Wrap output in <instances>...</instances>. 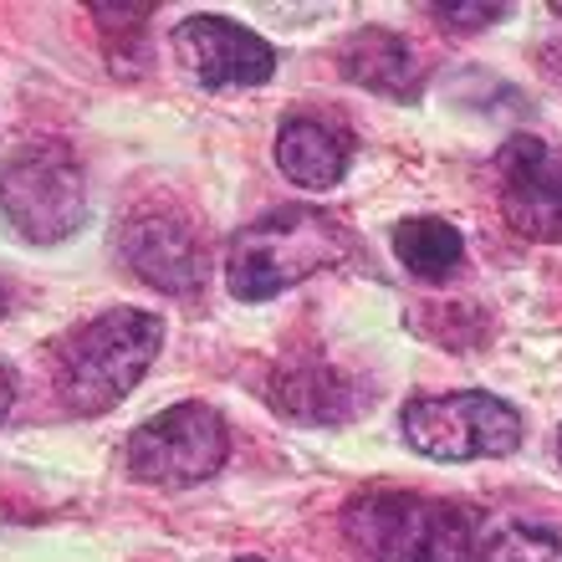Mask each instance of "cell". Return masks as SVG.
Returning a JSON list of instances; mask_svg holds the SVG:
<instances>
[{
	"label": "cell",
	"mask_w": 562,
	"mask_h": 562,
	"mask_svg": "<svg viewBox=\"0 0 562 562\" xmlns=\"http://www.w3.org/2000/svg\"><path fill=\"white\" fill-rule=\"evenodd\" d=\"M342 256H348V236H342V225L333 215L307 205H281L231 236L225 286L240 302H267V296L286 292L296 281L338 267Z\"/></svg>",
	"instance_id": "cell-1"
},
{
	"label": "cell",
	"mask_w": 562,
	"mask_h": 562,
	"mask_svg": "<svg viewBox=\"0 0 562 562\" xmlns=\"http://www.w3.org/2000/svg\"><path fill=\"white\" fill-rule=\"evenodd\" d=\"M475 558L481 562H562V532L542 521H496L481 527L475 537Z\"/></svg>",
	"instance_id": "cell-14"
},
{
	"label": "cell",
	"mask_w": 562,
	"mask_h": 562,
	"mask_svg": "<svg viewBox=\"0 0 562 562\" xmlns=\"http://www.w3.org/2000/svg\"><path fill=\"white\" fill-rule=\"evenodd\" d=\"M0 215L31 246H57L88 221V179L67 148H21L0 164Z\"/></svg>",
	"instance_id": "cell-4"
},
{
	"label": "cell",
	"mask_w": 562,
	"mask_h": 562,
	"mask_svg": "<svg viewBox=\"0 0 562 562\" xmlns=\"http://www.w3.org/2000/svg\"><path fill=\"white\" fill-rule=\"evenodd\" d=\"M502 215L532 240H562V154L532 134L506 138L496 154Z\"/></svg>",
	"instance_id": "cell-7"
},
{
	"label": "cell",
	"mask_w": 562,
	"mask_h": 562,
	"mask_svg": "<svg viewBox=\"0 0 562 562\" xmlns=\"http://www.w3.org/2000/svg\"><path fill=\"white\" fill-rule=\"evenodd\" d=\"M558 465H562V429H558Z\"/></svg>",
	"instance_id": "cell-17"
},
{
	"label": "cell",
	"mask_w": 562,
	"mask_h": 562,
	"mask_svg": "<svg viewBox=\"0 0 562 562\" xmlns=\"http://www.w3.org/2000/svg\"><path fill=\"white\" fill-rule=\"evenodd\" d=\"M342 77H353L358 88L379 92V98H400V103H415L419 98V57L409 52L404 36L384 26H363L348 36L342 46Z\"/></svg>",
	"instance_id": "cell-10"
},
{
	"label": "cell",
	"mask_w": 562,
	"mask_h": 562,
	"mask_svg": "<svg viewBox=\"0 0 562 562\" xmlns=\"http://www.w3.org/2000/svg\"><path fill=\"white\" fill-rule=\"evenodd\" d=\"M342 532L369 562H450L475 552L481 517L440 496L363 491L342 512Z\"/></svg>",
	"instance_id": "cell-2"
},
{
	"label": "cell",
	"mask_w": 562,
	"mask_h": 562,
	"mask_svg": "<svg viewBox=\"0 0 562 562\" xmlns=\"http://www.w3.org/2000/svg\"><path fill=\"white\" fill-rule=\"evenodd\" d=\"M271 404L281 415L302 419V425H338V419L353 415L348 384L327 363H286L271 384Z\"/></svg>",
	"instance_id": "cell-12"
},
{
	"label": "cell",
	"mask_w": 562,
	"mask_h": 562,
	"mask_svg": "<svg viewBox=\"0 0 562 562\" xmlns=\"http://www.w3.org/2000/svg\"><path fill=\"white\" fill-rule=\"evenodd\" d=\"M175 46L200 88H261L277 72V52L267 36L225 15H190L175 31Z\"/></svg>",
	"instance_id": "cell-8"
},
{
	"label": "cell",
	"mask_w": 562,
	"mask_h": 562,
	"mask_svg": "<svg viewBox=\"0 0 562 562\" xmlns=\"http://www.w3.org/2000/svg\"><path fill=\"white\" fill-rule=\"evenodd\" d=\"M236 562H267V558H236Z\"/></svg>",
	"instance_id": "cell-19"
},
{
	"label": "cell",
	"mask_w": 562,
	"mask_h": 562,
	"mask_svg": "<svg viewBox=\"0 0 562 562\" xmlns=\"http://www.w3.org/2000/svg\"><path fill=\"white\" fill-rule=\"evenodd\" d=\"M11 400H15V384H11V373L0 369V419L11 415Z\"/></svg>",
	"instance_id": "cell-16"
},
{
	"label": "cell",
	"mask_w": 562,
	"mask_h": 562,
	"mask_svg": "<svg viewBox=\"0 0 562 562\" xmlns=\"http://www.w3.org/2000/svg\"><path fill=\"white\" fill-rule=\"evenodd\" d=\"M435 15H440V21H460V26L481 31V26H491V21H506L512 5H435Z\"/></svg>",
	"instance_id": "cell-15"
},
{
	"label": "cell",
	"mask_w": 562,
	"mask_h": 562,
	"mask_svg": "<svg viewBox=\"0 0 562 562\" xmlns=\"http://www.w3.org/2000/svg\"><path fill=\"white\" fill-rule=\"evenodd\" d=\"M394 256H400V267L409 271V277L445 281L460 261H465V236H460L450 221L409 215V221L394 225Z\"/></svg>",
	"instance_id": "cell-13"
},
{
	"label": "cell",
	"mask_w": 562,
	"mask_h": 562,
	"mask_svg": "<svg viewBox=\"0 0 562 562\" xmlns=\"http://www.w3.org/2000/svg\"><path fill=\"white\" fill-rule=\"evenodd\" d=\"M277 169L302 190H333L348 175V144L317 119H292L277 134Z\"/></svg>",
	"instance_id": "cell-11"
},
{
	"label": "cell",
	"mask_w": 562,
	"mask_h": 562,
	"mask_svg": "<svg viewBox=\"0 0 562 562\" xmlns=\"http://www.w3.org/2000/svg\"><path fill=\"white\" fill-rule=\"evenodd\" d=\"M231 435L210 404H169L134 429L128 471L148 486H200L225 465Z\"/></svg>",
	"instance_id": "cell-6"
},
{
	"label": "cell",
	"mask_w": 562,
	"mask_h": 562,
	"mask_svg": "<svg viewBox=\"0 0 562 562\" xmlns=\"http://www.w3.org/2000/svg\"><path fill=\"white\" fill-rule=\"evenodd\" d=\"M552 15H558V21H562V0H558V5H552Z\"/></svg>",
	"instance_id": "cell-18"
},
{
	"label": "cell",
	"mask_w": 562,
	"mask_h": 562,
	"mask_svg": "<svg viewBox=\"0 0 562 562\" xmlns=\"http://www.w3.org/2000/svg\"><path fill=\"white\" fill-rule=\"evenodd\" d=\"M164 348V323L154 312L113 307L61 342V394L77 415H103L123 404Z\"/></svg>",
	"instance_id": "cell-3"
},
{
	"label": "cell",
	"mask_w": 562,
	"mask_h": 562,
	"mask_svg": "<svg viewBox=\"0 0 562 562\" xmlns=\"http://www.w3.org/2000/svg\"><path fill=\"white\" fill-rule=\"evenodd\" d=\"M119 251L134 277H144L148 286H159V292H169V296L194 292L210 267L200 236H194L179 215H164V210H148V215L123 225Z\"/></svg>",
	"instance_id": "cell-9"
},
{
	"label": "cell",
	"mask_w": 562,
	"mask_h": 562,
	"mask_svg": "<svg viewBox=\"0 0 562 562\" xmlns=\"http://www.w3.org/2000/svg\"><path fill=\"white\" fill-rule=\"evenodd\" d=\"M400 435L415 456L445 460H502L521 445V415L496 394H435V400H409L400 415Z\"/></svg>",
	"instance_id": "cell-5"
}]
</instances>
